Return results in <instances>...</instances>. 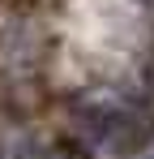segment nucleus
Wrapping results in <instances>:
<instances>
[{
	"label": "nucleus",
	"instance_id": "nucleus-1",
	"mask_svg": "<svg viewBox=\"0 0 154 159\" xmlns=\"http://www.w3.org/2000/svg\"><path fill=\"white\" fill-rule=\"evenodd\" d=\"M146 159H154V151H150V155H146Z\"/></svg>",
	"mask_w": 154,
	"mask_h": 159
}]
</instances>
